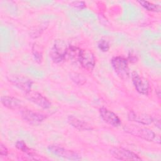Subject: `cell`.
Instances as JSON below:
<instances>
[{"label":"cell","mask_w":161,"mask_h":161,"mask_svg":"<svg viewBox=\"0 0 161 161\" xmlns=\"http://www.w3.org/2000/svg\"><path fill=\"white\" fill-rule=\"evenodd\" d=\"M77 60L81 65L87 70H92L95 65L94 54L89 50H80Z\"/></svg>","instance_id":"cell-9"},{"label":"cell","mask_w":161,"mask_h":161,"mask_svg":"<svg viewBox=\"0 0 161 161\" xmlns=\"http://www.w3.org/2000/svg\"><path fill=\"white\" fill-rule=\"evenodd\" d=\"M140 4H141L145 9L150 11H155L159 12L160 11V6L158 4H155L148 1H138Z\"/></svg>","instance_id":"cell-15"},{"label":"cell","mask_w":161,"mask_h":161,"mask_svg":"<svg viewBox=\"0 0 161 161\" xmlns=\"http://www.w3.org/2000/svg\"><path fill=\"white\" fill-rule=\"evenodd\" d=\"M68 48L65 43L61 40L55 42L54 45L50 50V55L52 60L55 63L62 62L67 54Z\"/></svg>","instance_id":"cell-3"},{"label":"cell","mask_w":161,"mask_h":161,"mask_svg":"<svg viewBox=\"0 0 161 161\" xmlns=\"http://www.w3.org/2000/svg\"><path fill=\"white\" fill-rule=\"evenodd\" d=\"M113 67L117 75L122 79H127L130 75V71L127 60L120 56L115 57L111 60Z\"/></svg>","instance_id":"cell-2"},{"label":"cell","mask_w":161,"mask_h":161,"mask_svg":"<svg viewBox=\"0 0 161 161\" xmlns=\"http://www.w3.org/2000/svg\"><path fill=\"white\" fill-rule=\"evenodd\" d=\"M131 79L137 92L143 95L148 94L149 84L145 78L140 76L136 72L134 71L131 73Z\"/></svg>","instance_id":"cell-7"},{"label":"cell","mask_w":161,"mask_h":161,"mask_svg":"<svg viewBox=\"0 0 161 161\" xmlns=\"http://www.w3.org/2000/svg\"><path fill=\"white\" fill-rule=\"evenodd\" d=\"M0 154L1 156H6L8 155V150L3 143L0 145Z\"/></svg>","instance_id":"cell-21"},{"label":"cell","mask_w":161,"mask_h":161,"mask_svg":"<svg viewBox=\"0 0 161 161\" xmlns=\"http://www.w3.org/2000/svg\"><path fill=\"white\" fill-rule=\"evenodd\" d=\"M1 102L6 108L10 109H16L21 106L19 99L11 96H1Z\"/></svg>","instance_id":"cell-12"},{"label":"cell","mask_w":161,"mask_h":161,"mask_svg":"<svg viewBox=\"0 0 161 161\" xmlns=\"http://www.w3.org/2000/svg\"><path fill=\"white\" fill-rule=\"evenodd\" d=\"M67 120L70 125L79 130H90L92 129L88 123L80 120L73 116H69Z\"/></svg>","instance_id":"cell-14"},{"label":"cell","mask_w":161,"mask_h":161,"mask_svg":"<svg viewBox=\"0 0 161 161\" xmlns=\"http://www.w3.org/2000/svg\"><path fill=\"white\" fill-rule=\"evenodd\" d=\"M16 147L25 153H30V149L26 146V143L23 140H18L16 143Z\"/></svg>","instance_id":"cell-17"},{"label":"cell","mask_w":161,"mask_h":161,"mask_svg":"<svg viewBox=\"0 0 161 161\" xmlns=\"http://www.w3.org/2000/svg\"><path fill=\"white\" fill-rule=\"evenodd\" d=\"M97 46L99 49L102 52H107L109 49V45L108 42L104 40H101L97 43Z\"/></svg>","instance_id":"cell-18"},{"label":"cell","mask_w":161,"mask_h":161,"mask_svg":"<svg viewBox=\"0 0 161 161\" xmlns=\"http://www.w3.org/2000/svg\"><path fill=\"white\" fill-rule=\"evenodd\" d=\"M48 148L52 153L60 157L72 160H79L81 159L80 155L72 150H69L57 145H50Z\"/></svg>","instance_id":"cell-5"},{"label":"cell","mask_w":161,"mask_h":161,"mask_svg":"<svg viewBox=\"0 0 161 161\" xmlns=\"http://www.w3.org/2000/svg\"><path fill=\"white\" fill-rule=\"evenodd\" d=\"M129 119L136 121L143 125H149L153 121V118L149 115L145 114H138L134 112H130L128 115Z\"/></svg>","instance_id":"cell-13"},{"label":"cell","mask_w":161,"mask_h":161,"mask_svg":"<svg viewBox=\"0 0 161 161\" xmlns=\"http://www.w3.org/2000/svg\"><path fill=\"white\" fill-rule=\"evenodd\" d=\"M32 52L36 61L39 63L41 62L42 60V53L41 51H40V50L38 49V47L36 46V44H34V45L33 46Z\"/></svg>","instance_id":"cell-16"},{"label":"cell","mask_w":161,"mask_h":161,"mask_svg":"<svg viewBox=\"0 0 161 161\" xmlns=\"http://www.w3.org/2000/svg\"><path fill=\"white\" fill-rule=\"evenodd\" d=\"M113 157L120 160H140L141 158L134 152L123 148H113L110 149Z\"/></svg>","instance_id":"cell-6"},{"label":"cell","mask_w":161,"mask_h":161,"mask_svg":"<svg viewBox=\"0 0 161 161\" xmlns=\"http://www.w3.org/2000/svg\"><path fill=\"white\" fill-rule=\"evenodd\" d=\"M124 130L126 132L131 135L148 142L153 141L155 138H157L155 133L147 128L140 127L135 125H127L124 127Z\"/></svg>","instance_id":"cell-1"},{"label":"cell","mask_w":161,"mask_h":161,"mask_svg":"<svg viewBox=\"0 0 161 161\" xmlns=\"http://www.w3.org/2000/svg\"><path fill=\"white\" fill-rule=\"evenodd\" d=\"M8 79L13 85L26 93L31 91L33 81L26 77L21 75H9Z\"/></svg>","instance_id":"cell-4"},{"label":"cell","mask_w":161,"mask_h":161,"mask_svg":"<svg viewBox=\"0 0 161 161\" xmlns=\"http://www.w3.org/2000/svg\"><path fill=\"white\" fill-rule=\"evenodd\" d=\"M71 6L78 8V9H82L85 7V3L83 1H73L70 3Z\"/></svg>","instance_id":"cell-20"},{"label":"cell","mask_w":161,"mask_h":161,"mask_svg":"<svg viewBox=\"0 0 161 161\" xmlns=\"http://www.w3.org/2000/svg\"><path fill=\"white\" fill-rule=\"evenodd\" d=\"M21 115L24 120L31 124L39 123L43 121L46 118L45 115L42 113H36L26 109L21 111Z\"/></svg>","instance_id":"cell-11"},{"label":"cell","mask_w":161,"mask_h":161,"mask_svg":"<svg viewBox=\"0 0 161 161\" xmlns=\"http://www.w3.org/2000/svg\"><path fill=\"white\" fill-rule=\"evenodd\" d=\"M72 77V79L73 81H74L75 82H76L77 84H82V83L81 82V81H84L85 82V79L81 76V75L77 74H75L74 75H71Z\"/></svg>","instance_id":"cell-19"},{"label":"cell","mask_w":161,"mask_h":161,"mask_svg":"<svg viewBox=\"0 0 161 161\" xmlns=\"http://www.w3.org/2000/svg\"><path fill=\"white\" fill-rule=\"evenodd\" d=\"M26 98L30 101L33 103L43 109H48L51 106V103L49 101V100L38 92L30 91V92L26 93Z\"/></svg>","instance_id":"cell-8"},{"label":"cell","mask_w":161,"mask_h":161,"mask_svg":"<svg viewBox=\"0 0 161 161\" xmlns=\"http://www.w3.org/2000/svg\"><path fill=\"white\" fill-rule=\"evenodd\" d=\"M99 113L101 117L106 123L114 127H118L121 123L120 119L115 113L105 108H100Z\"/></svg>","instance_id":"cell-10"}]
</instances>
